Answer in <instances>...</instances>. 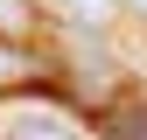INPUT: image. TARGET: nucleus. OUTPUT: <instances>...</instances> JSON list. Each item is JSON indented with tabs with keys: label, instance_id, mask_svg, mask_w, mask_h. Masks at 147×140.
I'll return each mask as SVG.
<instances>
[{
	"label": "nucleus",
	"instance_id": "1",
	"mask_svg": "<svg viewBox=\"0 0 147 140\" xmlns=\"http://www.w3.org/2000/svg\"><path fill=\"white\" fill-rule=\"evenodd\" d=\"M0 140H84L56 98H0Z\"/></svg>",
	"mask_w": 147,
	"mask_h": 140
},
{
	"label": "nucleus",
	"instance_id": "2",
	"mask_svg": "<svg viewBox=\"0 0 147 140\" xmlns=\"http://www.w3.org/2000/svg\"><path fill=\"white\" fill-rule=\"evenodd\" d=\"M98 140H147V105H112L98 119Z\"/></svg>",
	"mask_w": 147,
	"mask_h": 140
}]
</instances>
